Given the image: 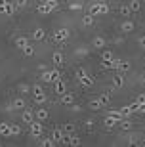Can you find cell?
Listing matches in <instances>:
<instances>
[{
  "instance_id": "1",
  "label": "cell",
  "mask_w": 145,
  "mask_h": 147,
  "mask_svg": "<svg viewBox=\"0 0 145 147\" xmlns=\"http://www.w3.org/2000/svg\"><path fill=\"white\" fill-rule=\"evenodd\" d=\"M107 11H109V6L105 4V2H94V4H90V13L94 17L103 16V13H107Z\"/></svg>"
},
{
  "instance_id": "2",
  "label": "cell",
  "mask_w": 145,
  "mask_h": 147,
  "mask_svg": "<svg viewBox=\"0 0 145 147\" xmlns=\"http://www.w3.org/2000/svg\"><path fill=\"white\" fill-rule=\"evenodd\" d=\"M69 36H71V31H69L67 27L55 29V33H54V42H65Z\"/></svg>"
},
{
  "instance_id": "3",
  "label": "cell",
  "mask_w": 145,
  "mask_h": 147,
  "mask_svg": "<svg viewBox=\"0 0 145 147\" xmlns=\"http://www.w3.org/2000/svg\"><path fill=\"white\" fill-rule=\"evenodd\" d=\"M61 76H59L57 71H42V78L40 80L46 82V84H52V82H57Z\"/></svg>"
},
{
  "instance_id": "4",
  "label": "cell",
  "mask_w": 145,
  "mask_h": 147,
  "mask_svg": "<svg viewBox=\"0 0 145 147\" xmlns=\"http://www.w3.org/2000/svg\"><path fill=\"white\" fill-rule=\"evenodd\" d=\"M29 126H31V136L32 138H40V136H42V130H44L42 120H32Z\"/></svg>"
},
{
  "instance_id": "5",
  "label": "cell",
  "mask_w": 145,
  "mask_h": 147,
  "mask_svg": "<svg viewBox=\"0 0 145 147\" xmlns=\"http://www.w3.org/2000/svg\"><path fill=\"white\" fill-rule=\"evenodd\" d=\"M115 71H118V73L130 71V61H126V59H115Z\"/></svg>"
},
{
  "instance_id": "6",
  "label": "cell",
  "mask_w": 145,
  "mask_h": 147,
  "mask_svg": "<svg viewBox=\"0 0 145 147\" xmlns=\"http://www.w3.org/2000/svg\"><path fill=\"white\" fill-rule=\"evenodd\" d=\"M118 120H120V119H117V117H113V115H107V117L103 119V126H105L107 130H111V128L118 126Z\"/></svg>"
},
{
  "instance_id": "7",
  "label": "cell",
  "mask_w": 145,
  "mask_h": 147,
  "mask_svg": "<svg viewBox=\"0 0 145 147\" xmlns=\"http://www.w3.org/2000/svg\"><path fill=\"white\" fill-rule=\"evenodd\" d=\"M25 107H27V103H25V99H23V98H16L13 101H11V109H13V111H23Z\"/></svg>"
},
{
  "instance_id": "8",
  "label": "cell",
  "mask_w": 145,
  "mask_h": 147,
  "mask_svg": "<svg viewBox=\"0 0 145 147\" xmlns=\"http://www.w3.org/2000/svg\"><path fill=\"white\" fill-rule=\"evenodd\" d=\"M54 92L57 94V96H63L65 92H67V86H65V82L59 78L57 82H54Z\"/></svg>"
},
{
  "instance_id": "9",
  "label": "cell",
  "mask_w": 145,
  "mask_h": 147,
  "mask_svg": "<svg viewBox=\"0 0 145 147\" xmlns=\"http://www.w3.org/2000/svg\"><path fill=\"white\" fill-rule=\"evenodd\" d=\"M21 119H23V122H27V124H31L32 120H34V111H31V109H23V113H21Z\"/></svg>"
},
{
  "instance_id": "10",
  "label": "cell",
  "mask_w": 145,
  "mask_h": 147,
  "mask_svg": "<svg viewBox=\"0 0 145 147\" xmlns=\"http://www.w3.org/2000/svg\"><path fill=\"white\" fill-rule=\"evenodd\" d=\"M118 126H120V130H132L134 128V124H132V120L128 117H122V119L118 120Z\"/></svg>"
},
{
  "instance_id": "11",
  "label": "cell",
  "mask_w": 145,
  "mask_h": 147,
  "mask_svg": "<svg viewBox=\"0 0 145 147\" xmlns=\"http://www.w3.org/2000/svg\"><path fill=\"white\" fill-rule=\"evenodd\" d=\"M120 31H122L124 34H126V33H132V31H134V21H130V19L122 21V25H120Z\"/></svg>"
},
{
  "instance_id": "12",
  "label": "cell",
  "mask_w": 145,
  "mask_h": 147,
  "mask_svg": "<svg viewBox=\"0 0 145 147\" xmlns=\"http://www.w3.org/2000/svg\"><path fill=\"white\" fill-rule=\"evenodd\" d=\"M61 103L63 105H73L75 103V96H73L71 92H65L63 96H61Z\"/></svg>"
},
{
  "instance_id": "13",
  "label": "cell",
  "mask_w": 145,
  "mask_h": 147,
  "mask_svg": "<svg viewBox=\"0 0 145 147\" xmlns=\"http://www.w3.org/2000/svg\"><path fill=\"white\" fill-rule=\"evenodd\" d=\"M52 138H54V142L61 143V142L65 140V132H63V128H55V130H54V136H52Z\"/></svg>"
},
{
  "instance_id": "14",
  "label": "cell",
  "mask_w": 145,
  "mask_h": 147,
  "mask_svg": "<svg viewBox=\"0 0 145 147\" xmlns=\"http://www.w3.org/2000/svg\"><path fill=\"white\" fill-rule=\"evenodd\" d=\"M113 86H115V88H122V86H124V76L120 75L118 71H117V75L113 76Z\"/></svg>"
},
{
  "instance_id": "15",
  "label": "cell",
  "mask_w": 145,
  "mask_h": 147,
  "mask_svg": "<svg viewBox=\"0 0 145 147\" xmlns=\"http://www.w3.org/2000/svg\"><path fill=\"white\" fill-rule=\"evenodd\" d=\"M78 80H80V84L82 86H86V88H90V86H94V78H92L90 75H84V76H80V78H78Z\"/></svg>"
},
{
  "instance_id": "16",
  "label": "cell",
  "mask_w": 145,
  "mask_h": 147,
  "mask_svg": "<svg viewBox=\"0 0 145 147\" xmlns=\"http://www.w3.org/2000/svg\"><path fill=\"white\" fill-rule=\"evenodd\" d=\"M34 119H36V120H42V122H44V120L48 119V111L44 109V107H40L38 111H34Z\"/></svg>"
},
{
  "instance_id": "17",
  "label": "cell",
  "mask_w": 145,
  "mask_h": 147,
  "mask_svg": "<svg viewBox=\"0 0 145 147\" xmlns=\"http://www.w3.org/2000/svg\"><path fill=\"white\" fill-rule=\"evenodd\" d=\"M0 136H4V138H10L11 136L10 124H8V122H0Z\"/></svg>"
},
{
  "instance_id": "18",
  "label": "cell",
  "mask_w": 145,
  "mask_h": 147,
  "mask_svg": "<svg viewBox=\"0 0 145 147\" xmlns=\"http://www.w3.org/2000/svg\"><path fill=\"white\" fill-rule=\"evenodd\" d=\"M50 11H54V8L48 4V2H44V4L38 6V13H42V16H48Z\"/></svg>"
},
{
  "instance_id": "19",
  "label": "cell",
  "mask_w": 145,
  "mask_h": 147,
  "mask_svg": "<svg viewBox=\"0 0 145 147\" xmlns=\"http://www.w3.org/2000/svg\"><path fill=\"white\" fill-rule=\"evenodd\" d=\"M88 107H90L92 111H99V109H103V103H101V99L97 98V99H92L90 103H88Z\"/></svg>"
},
{
  "instance_id": "20",
  "label": "cell",
  "mask_w": 145,
  "mask_h": 147,
  "mask_svg": "<svg viewBox=\"0 0 145 147\" xmlns=\"http://www.w3.org/2000/svg\"><path fill=\"white\" fill-rule=\"evenodd\" d=\"M92 44H94V48L103 50V48H105V38H103V36H96L94 40H92Z\"/></svg>"
},
{
  "instance_id": "21",
  "label": "cell",
  "mask_w": 145,
  "mask_h": 147,
  "mask_svg": "<svg viewBox=\"0 0 145 147\" xmlns=\"http://www.w3.org/2000/svg\"><path fill=\"white\" fill-rule=\"evenodd\" d=\"M76 130V126L73 124V122H67V124H63V132H65V136H73Z\"/></svg>"
},
{
  "instance_id": "22",
  "label": "cell",
  "mask_w": 145,
  "mask_h": 147,
  "mask_svg": "<svg viewBox=\"0 0 145 147\" xmlns=\"http://www.w3.org/2000/svg\"><path fill=\"white\" fill-rule=\"evenodd\" d=\"M32 40H44L46 38V33H44V29H34V33L31 34Z\"/></svg>"
},
{
  "instance_id": "23",
  "label": "cell",
  "mask_w": 145,
  "mask_h": 147,
  "mask_svg": "<svg viewBox=\"0 0 145 147\" xmlns=\"http://www.w3.org/2000/svg\"><path fill=\"white\" fill-rule=\"evenodd\" d=\"M101 69H103V71L115 69V59H101Z\"/></svg>"
},
{
  "instance_id": "24",
  "label": "cell",
  "mask_w": 145,
  "mask_h": 147,
  "mask_svg": "<svg viewBox=\"0 0 145 147\" xmlns=\"http://www.w3.org/2000/svg\"><path fill=\"white\" fill-rule=\"evenodd\" d=\"M52 61H54V65H63V54L61 52H54Z\"/></svg>"
},
{
  "instance_id": "25",
  "label": "cell",
  "mask_w": 145,
  "mask_h": 147,
  "mask_svg": "<svg viewBox=\"0 0 145 147\" xmlns=\"http://www.w3.org/2000/svg\"><path fill=\"white\" fill-rule=\"evenodd\" d=\"M82 25H86V27H90V25H94V16H92L90 11H88L86 16L82 17Z\"/></svg>"
},
{
  "instance_id": "26",
  "label": "cell",
  "mask_w": 145,
  "mask_h": 147,
  "mask_svg": "<svg viewBox=\"0 0 145 147\" xmlns=\"http://www.w3.org/2000/svg\"><path fill=\"white\" fill-rule=\"evenodd\" d=\"M27 44H29V42H27V38H25V36H17V38H16V46H17L19 50H23Z\"/></svg>"
},
{
  "instance_id": "27",
  "label": "cell",
  "mask_w": 145,
  "mask_h": 147,
  "mask_svg": "<svg viewBox=\"0 0 145 147\" xmlns=\"http://www.w3.org/2000/svg\"><path fill=\"white\" fill-rule=\"evenodd\" d=\"M120 13H122L124 17H130V16H132V10H130V6H128V4H122V6H120Z\"/></svg>"
},
{
  "instance_id": "28",
  "label": "cell",
  "mask_w": 145,
  "mask_h": 147,
  "mask_svg": "<svg viewBox=\"0 0 145 147\" xmlns=\"http://www.w3.org/2000/svg\"><path fill=\"white\" fill-rule=\"evenodd\" d=\"M10 132H11V136H19V134H21V126L10 124Z\"/></svg>"
},
{
  "instance_id": "29",
  "label": "cell",
  "mask_w": 145,
  "mask_h": 147,
  "mask_svg": "<svg viewBox=\"0 0 145 147\" xmlns=\"http://www.w3.org/2000/svg\"><path fill=\"white\" fill-rule=\"evenodd\" d=\"M130 10L132 11H140V8H141V4H140V0H132V2H130Z\"/></svg>"
},
{
  "instance_id": "30",
  "label": "cell",
  "mask_w": 145,
  "mask_h": 147,
  "mask_svg": "<svg viewBox=\"0 0 145 147\" xmlns=\"http://www.w3.org/2000/svg\"><path fill=\"white\" fill-rule=\"evenodd\" d=\"M23 54L27 55V57H32V55H34V48H32V46H25V48H23Z\"/></svg>"
},
{
  "instance_id": "31",
  "label": "cell",
  "mask_w": 145,
  "mask_h": 147,
  "mask_svg": "<svg viewBox=\"0 0 145 147\" xmlns=\"http://www.w3.org/2000/svg\"><path fill=\"white\" fill-rule=\"evenodd\" d=\"M13 11H16V4L8 2V4H6V16H13Z\"/></svg>"
},
{
  "instance_id": "32",
  "label": "cell",
  "mask_w": 145,
  "mask_h": 147,
  "mask_svg": "<svg viewBox=\"0 0 145 147\" xmlns=\"http://www.w3.org/2000/svg\"><path fill=\"white\" fill-rule=\"evenodd\" d=\"M31 90H32V94H34V96H42V94H44V90H42V86H40V84H34Z\"/></svg>"
},
{
  "instance_id": "33",
  "label": "cell",
  "mask_w": 145,
  "mask_h": 147,
  "mask_svg": "<svg viewBox=\"0 0 145 147\" xmlns=\"http://www.w3.org/2000/svg\"><path fill=\"white\" fill-rule=\"evenodd\" d=\"M84 8V4H80V2H75V4H69V10L71 11H78Z\"/></svg>"
},
{
  "instance_id": "34",
  "label": "cell",
  "mask_w": 145,
  "mask_h": 147,
  "mask_svg": "<svg viewBox=\"0 0 145 147\" xmlns=\"http://www.w3.org/2000/svg\"><path fill=\"white\" fill-rule=\"evenodd\" d=\"M132 113H134V111H132V107H130V105H126V107H122V109H120V115H122V117H130Z\"/></svg>"
},
{
  "instance_id": "35",
  "label": "cell",
  "mask_w": 145,
  "mask_h": 147,
  "mask_svg": "<svg viewBox=\"0 0 145 147\" xmlns=\"http://www.w3.org/2000/svg\"><path fill=\"white\" fill-rule=\"evenodd\" d=\"M101 59H115V57H113V52H111V50H105V52L101 54Z\"/></svg>"
},
{
  "instance_id": "36",
  "label": "cell",
  "mask_w": 145,
  "mask_h": 147,
  "mask_svg": "<svg viewBox=\"0 0 145 147\" xmlns=\"http://www.w3.org/2000/svg\"><path fill=\"white\" fill-rule=\"evenodd\" d=\"M44 101H46V94H42V96H34V103H38V105H42Z\"/></svg>"
},
{
  "instance_id": "37",
  "label": "cell",
  "mask_w": 145,
  "mask_h": 147,
  "mask_svg": "<svg viewBox=\"0 0 145 147\" xmlns=\"http://www.w3.org/2000/svg\"><path fill=\"white\" fill-rule=\"evenodd\" d=\"M19 92L21 94H29L31 92V86H29V84H19Z\"/></svg>"
},
{
  "instance_id": "38",
  "label": "cell",
  "mask_w": 145,
  "mask_h": 147,
  "mask_svg": "<svg viewBox=\"0 0 145 147\" xmlns=\"http://www.w3.org/2000/svg\"><path fill=\"white\" fill-rule=\"evenodd\" d=\"M55 142H54V138L52 140H42V147H54Z\"/></svg>"
},
{
  "instance_id": "39",
  "label": "cell",
  "mask_w": 145,
  "mask_h": 147,
  "mask_svg": "<svg viewBox=\"0 0 145 147\" xmlns=\"http://www.w3.org/2000/svg\"><path fill=\"white\" fill-rule=\"evenodd\" d=\"M99 99H101V103H103V105H107L111 98H109V94H101V96H99Z\"/></svg>"
},
{
  "instance_id": "40",
  "label": "cell",
  "mask_w": 145,
  "mask_h": 147,
  "mask_svg": "<svg viewBox=\"0 0 145 147\" xmlns=\"http://www.w3.org/2000/svg\"><path fill=\"white\" fill-rule=\"evenodd\" d=\"M6 4H8V0H0V13H4V16H6Z\"/></svg>"
},
{
  "instance_id": "41",
  "label": "cell",
  "mask_w": 145,
  "mask_h": 147,
  "mask_svg": "<svg viewBox=\"0 0 145 147\" xmlns=\"http://www.w3.org/2000/svg\"><path fill=\"white\" fill-rule=\"evenodd\" d=\"M84 126H86V132H92V130H94V122H92V120H86V122H84Z\"/></svg>"
},
{
  "instance_id": "42",
  "label": "cell",
  "mask_w": 145,
  "mask_h": 147,
  "mask_svg": "<svg viewBox=\"0 0 145 147\" xmlns=\"http://www.w3.org/2000/svg\"><path fill=\"white\" fill-rule=\"evenodd\" d=\"M84 75H86V71H84L82 67H78V69H76V78H80V76H84Z\"/></svg>"
},
{
  "instance_id": "43",
  "label": "cell",
  "mask_w": 145,
  "mask_h": 147,
  "mask_svg": "<svg viewBox=\"0 0 145 147\" xmlns=\"http://www.w3.org/2000/svg\"><path fill=\"white\" fill-rule=\"evenodd\" d=\"M76 55H88V50L86 48H78L76 50Z\"/></svg>"
},
{
  "instance_id": "44",
  "label": "cell",
  "mask_w": 145,
  "mask_h": 147,
  "mask_svg": "<svg viewBox=\"0 0 145 147\" xmlns=\"http://www.w3.org/2000/svg\"><path fill=\"white\" fill-rule=\"evenodd\" d=\"M136 101H138V103H145V94H140V96H138V99H136Z\"/></svg>"
},
{
  "instance_id": "45",
  "label": "cell",
  "mask_w": 145,
  "mask_h": 147,
  "mask_svg": "<svg viewBox=\"0 0 145 147\" xmlns=\"http://www.w3.org/2000/svg\"><path fill=\"white\" fill-rule=\"evenodd\" d=\"M136 113H145V103H140L138 105V111Z\"/></svg>"
},
{
  "instance_id": "46",
  "label": "cell",
  "mask_w": 145,
  "mask_h": 147,
  "mask_svg": "<svg viewBox=\"0 0 145 147\" xmlns=\"http://www.w3.org/2000/svg\"><path fill=\"white\" fill-rule=\"evenodd\" d=\"M138 44H140L141 48H145V36H140V38H138Z\"/></svg>"
},
{
  "instance_id": "47",
  "label": "cell",
  "mask_w": 145,
  "mask_h": 147,
  "mask_svg": "<svg viewBox=\"0 0 145 147\" xmlns=\"http://www.w3.org/2000/svg\"><path fill=\"white\" fill-rule=\"evenodd\" d=\"M16 6H19V8L21 6H27V0H16Z\"/></svg>"
},
{
  "instance_id": "48",
  "label": "cell",
  "mask_w": 145,
  "mask_h": 147,
  "mask_svg": "<svg viewBox=\"0 0 145 147\" xmlns=\"http://www.w3.org/2000/svg\"><path fill=\"white\" fill-rule=\"evenodd\" d=\"M94 2H103V0H94Z\"/></svg>"
}]
</instances>
